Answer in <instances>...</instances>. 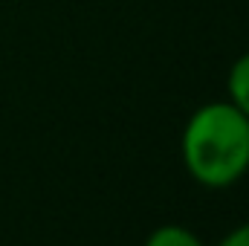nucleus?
<instances>
[{"label": "nucleus", "instance_id": "20e7f679", "mask_svg": "<svg viewBox=\"0 0 249 246\" xmlns=\"http://www.w3.org/2000/svg\"><path fill=\"white\" fill-rule=\"evenodd\" d=\"M220 246H249V223L238 226V229H235L232 235H226Z\"/></svg>", "mask_w": 249, "mask_h": 246}, {"label": "nucleus", "instance_id": "f03ea898", "mask_svg": "<svg viewBox=\"0 0 249 246\" xmlns=\"http://www.w3.org/2000/svg\"><path fill=\"white\" fill-rule=\"evenodd\" d=\"M229 96L232 105L249 119V53L241 55L229 72Z\"/></svg>", "mask_w": 249, "mask_h": 246}, {"label": "nucleus", "instance_id": "7ed1b4c3", "mask_svg": "<svg viewBox=\"0 0 249 246\" xmlns=\"http://www.w3.org/2000/svg\"><path fill=\"white\" fill-rule=\"evenodd\" d=\"M145 246H203V244L183 226H160L157 232H151Z\"/></svg>", "mask_w": 249, "mask_h": 246}, {"label": "nucleus", "instance_id": "f257e3e1", "mask_svg": "<svg viewBox=\"0 0 249 246\" xmlns=\"http://www.w3.org/2000/svg\"><path fill=\"white\" fill-rule=\"evenodd\" d=\"M183 159L194 180L212 188L235 183L249 168V119L235 105H206L186 124Z\"/></svg>", "mask_w": 249, "mask_h": 246}]
</instances>
